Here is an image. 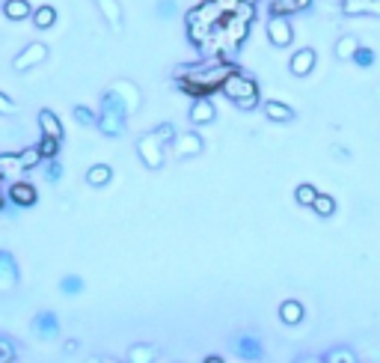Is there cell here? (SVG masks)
<instances>
[{"mask_svg": "<svg viewBox=\"0 0 380 363\" xmlns=\"http://www.w3.org/2000/svg\"><path fill=\"white\" fill-rule=\"evenodd\" d=\"M321 360H324V363H357L359 357H357L351 349H344V345H339V349H330Z\"/></svg>", "mask_w": 380, "mask_h": 363, "instance_id": "obj_31", "label": "cell"}, {"mask_svg": "<svg viewBox=\"0 0 380 363\" xmlns=\"http://www.w3.org/2000/svg\"><path fill=\"white\" fill-rule=\"evenodd\" d=\"M113 179V167L110 164H92V167L87 170V185L89 188H107Z\"/></svg>", "mask_w": 380, "mask_h": 363, "instance_id": "obj_21", "label": "cell"}, {"mask_svg": "<svg viewBox=\"0 0 380 363\" xmlns=\"http://www.w3.org/2000/svg\"><path fill=\"white\" fill-rule=\"evenodd\" d=\"M72 113H75V122H77V125H95V113H92L89 107L77 105V107H75Z\"/></svg>", "mask_w": 380, "mask_h": 363, "instance_id": "obj_37", "label": "cell"}, {"mask_svg": "<svg viewBox=\"0 0 380 363\" xmlns=\"http://www.w3.org/2000/svg\"><path fill=\"white\" fill-rule=\"evenodd\" d=\"M264 117L271 122H291V120H297V110L288 107L286 102H268L264 105Z\"/></svg>", "mask_w": 380, "mask_h": 363, "instance_id": "obj_20", "label": "cell"}, {"mask_svg": "<svg viewBox=\"0 0 380 363\" xmlns=\"http://www.w3.org/2000/svg\"><path fill=\"white\" fill-rule=\"evenodd\" d=\"M0 6H4V0H0Z\"/></svg>", "mask_w": 380, "mask_h": 363, "instance_id": "obj_46", "label": "cell"}, {"mask_svg": "<svg viewBox=\"0 0 380 363\" xmlns=\"http://www.w3.org/2000/svg\"><path fill=\"white\" fill-rule=\"evenodd\" d=\"M214 4L220 6V12H223V15H232V12L238 9V4H241V0H214Z\"/></svg>", "mask_w": 380, "mask_h": 363, "instance_id": "obj_41", "label": "cell"}, {"mask_svg": "<svg viewBox=\"0 0 380 363\" xmlns=\"http://www.w3.org/2000/svg\"><path fill=\"white\" fill-rule=\"evenodd\" d=\"M259 102H261L259 95L256 98H241V102H235V107L238 110H253V107H259Z\"/></svg>", "mask_w": 380, "mask_h": 363, "instance_id": "obj_42", "label": "cell"}, {"mask_svg": "<svg viewBox=\"0 0 380 363\" xmlns=\"http://www.w3.org/2000/svg\"><path fill=\"white\" fill-rule=\"evenodd\" d=\"M15 360H18V345L6 337H0V363H15Z\"/></svg>", "mask_w": 380, "mask_h": 363, "instance_id": "obj_33", "label": "cell"}, {"mask_svg": "<svg viewBox=\"0 0 380 363\" xmlns=\"http://www.w3.org/2000/svg\"><path fill=\"white\" fill-rule=\"evenodd\" d=\"M9 170H18V152H4L0 155V179H4Z\"/></svg>", "mask_w": 380, "mask_h": 363, "instance_id": "obj_36", "label": "cell"}, {"mask_svg": "<svg viewBox=\"0 0 380 363\" xmlns=\"http://www.w3.org/2000/svg\"><path fill=\"white\" fill-rule=\"evenodd\" d=\"M9 200L15 206H21V209H30V206L39 203V191H36V185H30V182H12L9 185Z\"/></svg>", "mask_w": 380, "mask_h": 363, "instance_id": "obj_12", "label": "cell"}, {"mask_svg": "<svg viewBox=\"0 0 380 363\" xmlns=\"http://www.w3.org/2000/svg\"><path fill=\"white\" fill-rule=\"evenodd\" d=\"M152 135L161 140V143H173V137H175V128L170 125V122H163V125H158V128H152Z\"/></svg>", "mask_w": 380, "mask_h": 363, "instance_id": "obj_38", "label": "cell"}, {"mask_svg": "<svg viewBox=\"0 0 380 363\" xmlns=\"http://www.w3.org/2000/svg\"><path fill=\"white\" fill-rule=\"evenodd\" d=\"M137 155H140V161L146 164L148 170H161V167H163V143L152 135V131L140 135V140H137Z\"/></svg>", "mask_w": 380, "mask_h": 363, "instance_id": "obj_6", "label": "cell"}, {"mask_svg": "<svg viewBox=\"0 0 380 363\" xmlns=\"http://www.w3.org/2000/svg\"><path fill=\"white\" fill-rule=\"evenodd\" d=\"M315 60H318V54L312 51V48H300V51H297V54L291 57L288 69H291L294 78H306L312 69H315Z\"/></svg>", "mask_w": 380, "mask_h": 363, "instance_id": "obj_16", "label": "cell"}, {"mask_svg": "<svg viewBox=\"0 0 380 363\" xmlns=\"http://www.w3.org/2000/svg\"><path fill=\"white\" fill-rule=\"evenodd\" d=\"M202 149H205V140L196 135V131H185V135L173 137V152L178 158H196V155H202Z\"/></svg>", "mask_w": 380, "mask_h": 363, "instance_id": "obj_10", "label": "cell"}, {"mask_svg": "<svg viewBox=\"0 0 380 363\" xmlns=\"http://www.w3.org/2000/svg\"><path fill=\"white\" fill-rule=\"evenodd\" d=\"M312 6V0H271L268 15H297L306 12Z\"/></svg>", "mask_w": 380, "mask_h": 363, "instance_id": "obj_19", "label": "cell"}, {"mask_svg": "<svg viewBox=\"0 0 380 363\" xmlns=\"http://www.w3.org/2000/svg\"><path fill=\"white\" fill-rule=\"evenodd\" d=\"M217 27L226 33V42H229L226 48H229V51H238L241 42H244L246 36H250L253 21H250V19H244L241 12H232V15H223V21H220Z\"/></svg>", "mask_w": 380, "mask_h": 363, "instance_id": "obj_3", "label": "cell"}, {"mask_svg": "<svg viewBox=\"0 0 380 363\" xmlns=\"http://www.w3.org/2000/svg\"><path fill=\"white\" fill-rule=\"evenodd\" d=\"M238 69L235 63H229L223 54L211 63H188V65H178L173 80L181 93H188L190 98H211L214 93H220V87L226 84V78Z\"/></svg>", "mask_w": 380, "mask_h": 363, "instance_id": "obj_1", "label": "cell"}, {"mask_svg": "<svg viewBox=\"0 0 380 363\" xmlns=\"http://www.w3.org/2000/svg\"><path fill=\"white\" fill-rule=\"evenodd\" d=\"M354 63L359 65V69H369V65H374V51L366 45H359L357 51H354Z\"/></svg>", "mask_w": 380, "mask_h": 363, "instance_id": "obj_34", "label": "cell"}, {"mask_svg": "<svg viewBox=\"0 0 380 363\" xmlns=\"http://www.w3.org/2000/svg\"><path fill=\"white\" fill-rule=\"evenodd\" d=\"M125 122H128V113L122 107V102L110 90H104L102 95V113L95 117V125L104 137H122L125 135Z\"/></svg>", "mask_w": 380, "mask_h": 363, "instance_id": "obj_2", "label": "cell"}, {"mask_svg": "<svg viewBox=\"0 0 380 363\" xmlns=\"http://www.w3.org/2000/svg\"><path fill=\"white\" fill-rule=\"evenodd\" d=\"M359 48V39L357 36H339L336 42V57L339 60H354V51Z\"/></svg>", "mask_w": 380, "mask_h": 363, "instance_id": "obj_29", "label": "cell"}, {"mask_svg": "<svg viewBox=\"0 0 380 363\" xmlns=\"http://www.w3.org/2000/svg\"><path fill=\"white\" fill-rule=\"evenodd\" d=\"M318 196V188L315 185H309V182H300V185L294 188V200H297V206H312V200Z\"/></svg>", "mask_w": 380, "mask_h": 363, "instance_id": "obj_30", "label": "cell"}, {"mask_svg": "<svg viewBox=\"0 0 380 363\" xmlns=\"http://www.w3.org/2000/svg\"><path fill=\"white\" fill-rule=\"evenodd\" d=\"M45 179L48 182H60L63 179V164L57 158H45Z\"/></svg>", "mask_w": 380, "mask_h": 363, "instance_id": "obj_35", "label": "cell"}, {"mask_svg": "<svg viewBox=\"0 0 380 363\" xmlns=\"http://www.w3.org/2000/svg\"><path fill=\"white\" fill-rule=\"evenodd\" d=\"M54 21H57V9L54 6H39L36 12H33V24H36L39 30L54 27Z\"/></svg>", "mask_w": 380, "mask_h": 363, "instance_id": "obj_28", "label": "cell"}, {"mask_svg": "<svg viewBox=\"0 0 380 363\" xmlns=\"http://www.w3.org/2000/svg\"><path fill=\"white\" fill-rule=\"evenodd\" d=\"M155 12L161 15V19H173V15H175V0H158Z\"/></svg>", "mask_w": 380, "mask_h": 363, "instance_id": "obj_39", "label": "cell"}, {"mask_svg": "<svg viewBox=\"0 0 380 363\" xmlns=\"http://www.w3.org/2000/svg\"><path fill=\"white\" fill-rule=\"evenodd\" d=\"M36 146H39V155H42V161H45V158H57L63 143H60V140H54V137H45V135H42V140H39Z\"/></svg>", "mask_w": 380, "mask_h": 363, "instance_id": "obj_32", "label": "cell"}, {"mask_svg": "<svg viewBox=\"0 0 380 363\" xmlns=\"http://www.w3.org/2000/svg\"><path fill=\"white\" fill-rule=\"evenodd\" d=\"M232 342H235V354H238L241 360H253V363H256V360H261V357H264L261 342H259L253 334H238Z\"/></svg>", "mask_w": 380, "mask_h": 363, "instance_id": "obj_13", "label": "cell"}, {"mask_svg": "<svg viewBox=\"0 0 380 363\" xmlns=\"http://www.w3.org/2000/svg\"><path fill=\"white\" fill-rule=\"evenodd\" d=\"M107 90H110L113 95H116L119 102H122V107H125L128 117H134V113L143 107V93H140V87L134 84V80H128V78H116Z\"/></svg>", "mask_w": 380, "mask_h": 363, "instance_id": "obj_5", "label": "cell"}, {"mask_svg": "<svg viewBox=\"0 0 380 363\" xmlns=\"http://www.w3.org/2000/svg\"><path fill=\"white\" fill-rule=\"evenodd\" d=\"M4 15L9 21H24V19H30L33 15V6L27 4V0H4Z\"/></svg>", "mask_w": 380, "mask_h": 363, "instance_id": "obj_24", "label": "cell"}, {"mask_svg": "<svg viewBox=\"0 0 380 363\" xmlns=\"http://www.w3.org/2000/svg\"><path fill=\"white\" fill-rule=\"evenodd\" d=\"M342 12L344 15H374L380 19V0H342Z\"/></svg>", "mask_w": 380, "mask_h": 363, "instance_id": "obj_18", "label": "cell"}, {"mask_svg": "<svg viewBox=\"0 0 380 363\" xmlns=\"http://www.w3.org/2000/svg\"><path fill=\"white\" fill-rule=\"evenodd\" d=\"M268 39L273 42V48H288L294 39V27L288 21V15H271L268 19Z\"/></svg>", "mask_w": 380, "mask_h": 363, "instance_id": "obj_8", "label": "cell"}, {"mask_svg": "<svg viewBox=\"0 0 380 363\" xmlns=\"http://www.w3.org/2000/svg\"><path fill=\"white\" fill-rule=\"evenodd\" d=\"M309 209H315V214H321V218H330V214H336V200H333L330 194H321V191H318V196L312 200Z\"/></svg>", "mask_w": 380, "mask_h": 363, "instance_id": "obj_26", "label": "cell"}, {"mask_svg": "<svg viewBox=\"0 0 380 363\" xmlns=\"http://www.w3.org/2000/svg\"><path fill=\"white\" fill-rule=\"evenodd\" d=\"M36 164H42L39 146H27V149H21V152H18V170L30 173V170H36Z\"/></svg>", "mask_w": 380, "mask_h": 363, "instance_id": "obj_25", "label": "cell"}, {"mask_svg": "<svg viewBox=\"0 0 380 363\" xmlns=\"http://www.w3.org/2000/svg\"><path fill=\"white\" fill-rule=\"evenodd\" d=\"M92 4L98 6V12H102V19L110 24L113 33H122V4L119 0H92Z\"/></svg>", "mask_w": 380, "mask_h": 363, "instance_id": "obj_15", "label": "cell"}, {"mask_svg": "<svg viewBox=\"0 0 380 363\" xmlns=\"http://www.w3.org/2000/svg\"><path fill=\"white\" fill-rule=\"evenodd\" d=\"M158 345H148V342H134L128 349V360L131 363H155L158 360Z\"/></svg>", "mask_w": 380, "mask_h": 363, "instance_id": "obj_23", "label": "cell"}, {"mask_svg": "<svg viewBox=\"0 0 380 363\" xmlns=\"http://www.w3.org/2000/svg\"><path fill=\"white\" fill-rule=\"evenodd\" d=\"M18 262H15V256L9 251H0V292H12L15 286H18Z\"/></svg>", "mask_w": 380, "mask_h": 363, "instance_id": "obj_11", "label": "cell"}, {"mask_svg": "<svg viewBox=\"0 0 380 363\" xmlns=\"http://www.w3.org/2000/svg\"><path fill=\"white\" fill-rule=\"evenodd\" d=\"M84 289H87V283H84V277H77V274H65L60 280V292L63 295H72V298H75V295H80Z\"/></svg>", "mask_w": 380, "mask_h": 363, "instance_id": "obj_27", "label": "cell"}, {"mask_svg": "<svg viewBox=\"0 0 380 363\" xmlns=\"http://www.w3.org/2000/svg\"><path fill=\"white\" fill-rule=\"evenodd\" d=\"M303 316H306V310H303V304H300V301L288 298V301L279 304V319H283V325H300V322H303Z\"/></svg>", "mask_w": 380, "mask_h": 363, "instance_id": "obj_22", "label": "cell"}, {"mask_svg": "<svg viewBox=\"0 0 380 363\" xmlns=\"http://www.w3.org/2000/svg\"><path fill=\"white\" fill-rule=\"evenodd\" d=\"M220 93L226 98H232V102H241V98H256L259 95V84H256V78L250 75H244V72H232L226 78V84L220 87Z\"/></svg>", "mask_w": 380, "mask_h": 363, "instance_id": "obj_4", "label": "cell"}, {"mask_svg": "<svg viewBox=\"0 0 380 363\" xmlns=\"http://www.w3.org/2000/svg\"><path fill=\"white\" fill-rule=\"evenodd\" d=\"M0 211H4V196H0Z\"/></svg>", "mask_w": 380, "mask_h": 363, "instance_id": "obj_44", "label": "cell"}, {"mask_svg": "<svg viewBox=\"0 0 380 363\" xmlns=\"http://www.w3.org/2000/svg\"><path fill=\"white\" fill-rule=\"evenodd\" d=\"M246 4H259V0H246Z\"/></svg>", "mask_w": 380, "mask_h": 363, "instance_id": "obj_45", "label": "cell"}, {"mask_svg": "<svg viewBox=\"0 0 380 363\" xmlns=\"http://www.w3.org/2000/svg\"><path fill=\"white\" fill-rule=\"evenodd\" d=\"M190 122L193 125H211L214 120H217V107L211 105V98H193V105H190Z\"/></svg>", "mask_w": 380, "mask_h": 363, "instance_id": "obj_14", "label": "cell"}, {"mask_svg": "<svg viewBox=\"0 0 380 363\" xmlns=\"http://www.w3.org/2000/svg\"><path fill=\"white\" fill-rule=\"evenodd\" d=\"M30 327H33V334H36L39 340H54V337H60V316L54 310H42V312L33 316Z\"/></svg>", "mask_w": 380, "mask_h": 363, "instance_id": "obj_9", "label": "cell"}, {"mask_svg": "<svg viewBox=\"0 0 380 363\" xmlns=\"http://www.w3.org/2000/svg\"><path fill=\"white\" fill-rule=\"evenodd\" d=\"M205 363H223V357H220V354H208Z\"/></svg>", "mask_w": 380, "mask_h": 363, "instance_id": "obj_43", "label": "cell"}, {"mask_svg": "<svg viewBox=\"0 0 380 363\" xmlns=\"http://www.w3.org/2000/svg\"><path fill=\"white\" fill-rule=\"evenodd\" d=\"M18 107H15V102L6 95V93H0V117H9V113H15Z\"/></svg>", "mask_w": 380, "mask_h": 363, "instance_id": "obj_40", "label": "cell"}, {"mask_svg": "<svg viewBox=\"0 0 380 363\" xmlns=\"http://www.w3.org/2000/svg\"><path fill=\"white\" fill-rule=\"evenodd\" d=\"M39 131H42L45 137H54V140H60V143H63V135H65L60 117H57L54 110H48V107L39 110Z\"/></svg>", "mask_w": 380, "mask_h": 363, "instance_id": "obj_17", "label": "cell"}, {"mask_svg": "<svg viewBox=\"0 0 380 363\" xmlns=\"http://www.w3.org/2000/svg\"><path fill=\"white\" fill-rule=\"evenodd\" d=\"M48 60V45L45 42H30L24 45L18 54L12 57V69L15 72H27V69H36V65H42Z\"/></svg>", "mask_w": 380, "mask_h": 363, "instance_id": "obj_7", "label": "cell"}]
</instances>
